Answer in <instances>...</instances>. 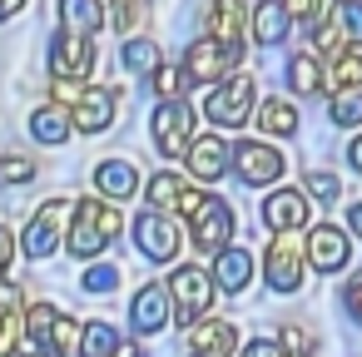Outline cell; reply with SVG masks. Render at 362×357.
I'll return each instance as SVG.
<instances>
[{"mask_svg": "<svg viewBox=\"0 0 362 357\" xmlns=\"http://www.w3.org/2000/svg\"><path fill=\"white\" fill-rule=\"evenodd\" d=\"M119 233H124V218H119L115 204H105V199H80L75 213H70V228H65V248H70L75 258H95V253H105Z\"/></svg>", "mask_w": 362, "mask_h": 357, "instance_id": "cell-1", "label": "cell"}, {"mask_svg": "<svg viewBox=\"0 0 362 357\" xmlns=\"http://www.w3.org/2000/svg\"><path fill=\"white\" fill-rule=\"evenodd\" d=\"M253 110H258V80L253 75H228L223 85H214L204 95V110L199 115L214 129H243L253 119Z\"/></svg>", "mask_w": 362, "mask_h": 357, "instance_id": "cell-2", "label": "cell"}, {"mask_svg": "<svg viewBox=\"0 0 362 357\" xmlns=\"http://www.w3.org/2000/svg\"><path fill=\"white\" fill-rule=\"evenodd\" d=\"M164 293H169L174 322H179V327H194V322L214 308V273L199 268V263H179V268L164 278Z\"/></svg>", "mask_w": 362, "mask_h": 357, "instance_id": "cell-3", "label": "cell"}, {"mask_svg": "<svg viewBox=\"0 0 362 357\" xmlns=\"http://www.w3.org/2000/svg\"><path fill=\"white\" fill-rule=\"evenodd\" d=\"M288 169V154H278V144L268 139H238L233 144V174L243 189H273Z\"/></svg>", "mask_w": 362, "mask_h": 357, "instance_id": "cell-4", "label": "cell"}, {"mask_svg": "<svg viewBox=\"0 0 362 357\" xmlns=\"http://www.w3.org/2000/svg\"><path fill=\"white\" fill-rule=\"evenodd\" d=\"M303 278H308V258H303L298 233H273L268 238V253H263V283L273 293H298Z\"/></svg>", "mask_w": 362, "mask_h": 357, "instance_id": "cell-5", "label": "cell"}, {"mask_svg": "<svg viewBox=\"0 0 362 357\" xmlns=\"http://www.w3.org/2000/svg\"><path fill=\"white\" fill-rule=\"evenodd\" d=\"M144 199H149V209L154 213H169V218H194L199 213V204H204V189H194L184 174H174V169H159L149 184H144Z\"/></svg>", "mask_w": 362, "mask_h": 357, "instance_id": "cell-6", "label": "cell"}, {"mask_svg": "<svg viewBox=\"0 0 362 357\" xmlns=\"http://www.w3.org/2000/svg\"><path fill=\"white\" fill-rule=\"evenodd\" d=\"M70 213H75V199H45L35 209V218L25 223V238H21L25 258H50L60 248V233H65Z\"/></svg>", "mask_w": 362, "mask_h": 357, "instance_id": "cell-7", "label": "cell"}, {"mask_svg": "<svg viewBox=\"0 0 362 357\" xmlns=\"http://www.w3.org/2000/svg\"><path fill=\"white\" fill-rule=\"evenodd\" d=\"M179 243H184L179 218L154 213V209H144V213L134 218V248H139L149 263H174V258H179Z\"/></svg>", "mask_w": 362, "mask_h": 357, "instance_id": "cell-8", "label": "cell"}, {"mask_svg": "<svg viewBox=\"0 0 362 357\" xmlns=\"http://www.w3.org/2000/svg\"><path fill=\"white\" fill-rule=\"evenodd\" d=\"M303 258H308V268L313 273H342L347 268V258H352V233L347 228H337L332 218L327 223H313L308 228V243H303Z\"/></svg>", "mask_w": 362, "mask_h": 357, "instance_id": "cell-9", "label": "cell"}, {"mask_svg": "<svg viewBox=\"0 0 362 357\" xmlns=\"http://www.w3.org/2000/svg\"><path fill=\"white\" fill-rule=\"evenodd\" d=\"M233 209L218 199V194H204V204H199V213L189 218V238H194V248H204V253H223L228 243H233Z\"/></svg>", "mask_w": 362, "mask_h": 357, "instance_id": "cell-10", "label": "cell"}, {"mask_svg": "<svg viewBox=\"0 0 362 357\" xmlns=\"http://www.w3.org/2000/svg\"><path fill=\"white\" fill-rule=\"evenodd\" d=\"M194 110L189 105H159L154 119H149V134H154V149L164 159H184L189 144H194Z\"/></svg>", "mask_w": 362, "mask_h": 357, "instance_id": "cell-11", "label": "cell"}, {"mask_svg": "<svg viewBox=\"0 0 362 357\" xmlns=\"http://www.w3.org/2000/svg\"><path fill=\"white\" fill-rule=\"evenodd\" d=\"M263 223L273 228V233H298V228H308L313 223V199L303 194V189H293V184H283V189H273V194H263Z\"/></svg>", "mask_w": 362, "mask_h": 357, "instance_id": "cell-12", "label": "cell"}, {"mask_svg": "<svg viewBox=\"0 0 362 357\" xmlns=\"http://www.w3.org/2000/svg\"><path fill=\"white\" fill-rule=\"evenodd\" d=\"M95 70V40L85 35H55L50 45V80H65V85H85V75Z\"/></svg>", "mask_w": 362, "mask_h": 357, "instance_id": "cell-13", "label": "cell"}, {"mask_svg": "<svg viewBox=\"0 0 362 357\" xmlns=\"http://www.w3.org/2000/svg\"><path fill=\"white\" fill-rule=\"evenodd\" d=\"M184 164H189V174H194L199 184H218V179L233 169V144L218 139V134H194Z\"/></svg>", "mask_w": 362, "mask_h": 357, "instance_id": "cell-14", "label": "cell"}, {"mask_svg": "<svg viewBox=\"0 0 362 357\" xmlns=\"http://www.w3.org/2000/svg\"><path fill=\"white\" fill-rule=\"evenodd\" d=\"M115 110H119V95H115L110 85H90V90H80L70 119H75L80 134H105V129L115 124Z\"/></svg>", "mask_w": 362, "mask_h": 357, "instance_id": "cell-15", "label": "cell"}, {"mask_svg": "<svg viewBox=\"0 0 362 357\" xmlns=\"http://www.w3.org/2000/svg\"><path fill=\"white\" fill-rule=\"evenodd\" d=\"M204 30L214 45H248V6L243 0H209V11H204Z\"/></svg>", "mask_w": 362, "mask_h": 357, "instance_id": "cell-16", "label": "cell"}, {"mask_svg": "<svg viewBox=\"0 0 362 357\" xmlns=\"http://www.w3.org/2000/svg\"><path fill=\"white\" fill-rule=\"evenodd\" d=\"M228 70H233V65H228V50L214 45L209 35L184 50V75H189V85H209V90H214V85L228 80Z\"/></svg>", "mask_w": 362, "mask_h": 357, "instance_id": "cell-17", "label": "cell"}, {"mask_svg": "<svg viewBox=\"0 0 362 357\" xmlns=\"http://www.w3.org/2000/svg\"><path fill=\"white\" fill-rule=\"evenodd\" d=\"M169 317H174V308H169L164 283H144V288L134 293V303H129V327H134L139 337H154V332L169 327Z\"/></svg>", "mask_w": 362, "mask_h": 357, "instance_id": "cell-18", "label": "cell"}, {"mask_svg": "<svg viewBox=\"0 0 362 357\" xmlns=\"http://www.w3.org/2000/svg\"><path fill=\"white\" fill-rule=\"evenodd\" d=\"M189 352L194 357H233L238 352V327L223 317H199L189 327Z\"/></svg>", "mask_w": 362, "mask_h": 357, "instance_id": "cell-19", "label": "cell"}, {"mask_svg": "<svg viewBox=\"0 0 362 357\" xmlns=\"http://www.w3.org/2000/svg\"><path fill=\"white\" fill-rule=\"evenodd\" d=\"M214 288H223V293H243L248 283H253V253L248 248H238V243H228L223 253H214Z\"/></svg>", "mask_w": 362, "mask_h": 357, "instance_id": "cell-20", "label": "cell"}, {"mask_svg": "<svg viewBox=\"0 0 362 357\" xmlns=\"http://www.w3.org/2000/svg\"><path fill=\"white\" fill-rule=\"evenodd\" d=\"M95 189L105 194V204L134 199L139 194V169L129 159H105V164H95Z\"/></svg>", "mask_w": 362, "mask_h": 357, "instance_id": "cell-21", "label": "cell"}, {"mask_svg": "<svg viewBox=\"0 0 362 357\" xmlns=\"http://www.w3.org/2000/svg\"><path fill=\"white\" fill-rule=\"evenodd\" d=\"M248 30H253L258 45H283L293 35V21L283 11V0H258V6L248 11Z\"/></svg>", "mask_w": 362, "mask_h": 357, "instance_id": "cell-22", "label": "cell"}, {"mask_svg": "<svg viewBox=\"0 0 362 357\" xmlns=\"http://www.w3.org/2000/svg\"><path fill=\"white\" fill-rule=\"evenodd\" d=\"M283 80H288V90H293L298 100L327 95V85H322V60H317L313 50H303V55H288V65H283Z\"/></svg>", "mask_w": 362, "mask_h": 357, "instance_id": "cell-23", "label": "cell"}, {"mask_svg": "<svg viewBox=\"0 0 362 357\" xmlns=\"http://www.w3.org/2000/svg\"><path fill=\"white\" fill-rule=\"evenodd\" d=\"M60 25H65V35L95 40L100 25H105V6L100 0H60Z\"/></svg>", "mask_w": 362, "mask_h": 357, "instance_id": "cell-24", "label": "cell"}, {"mask_svg": "<svg viewBox=\"0 0 362 357\" xmlns=\"http://www.w3.org/2000/svg\"><path fill=\"white\" fill-rule=\"evenodd\" d=\"M119 65H124L129 75H144V80H154V75L164 70V50H159L149 35H129V40H124V50H119Z\"/></svg>", "mask_w": 362, "mask_h": 357, "instance_id": "cell-25", "label": "cell"}, {"mask_svg": "<svg viewBox=\"0 0 362 357\" xmlns=\"http://www.w3.org/2000/svg\"><path fill=\"white\" fill-rule=\"evenodd\" d=\"M253 124L273 139H288V134H298V110H293V100H258Z\"/></svg>", "mask_w": 362, "mask_h": 357, "instance_id": "cell-26", "label": "cell"}, {"mask_svg": "<svg viewBox=\"0 0 362 357\" xmlns=\"http://www.w3.org/2000/svg\"><path fill=\"white\" fill-rule=\"evenodd\" d=\"M30 134H35L40 144H65V139L75 134V119H70L65 105H40V110L30 115Z\"/></svg>", "mask_w": 362, "mask_h": 357, "instance_id": "cell-27", "label": "cell"}, {"mask_svg": "<svg viewBox=\"0 0 362 357\" xmlns=\"http://www.w3.org/2000/svg\"><path fill=\"white\" fill-rule=\"evenodd\" d=\"M322 85L337 95V90H362V50H347L337 55L332 65H322Z\"/></svg>", "mask_w": 362, "mask_h": 357, "instance_id": "cell-28", "label": "cell"}, {"mask_svg": "<svg viewBox=\"0 0 362 357\" xmlns=\"http://www.w3.org/2000/svg\"><path fill=\"white\" fill-rule=\"evenodd\" d=\"M124 342H119V332L110 327V322H85L80 327V357H115Z\"/></svg>", "mask_w": 362, "mask_h": 357, "instance_id": "cell-29", "label": "cell"}, {"mask_svg": "<svg viewBox=\"0 0 362 357\" xmlns=\"http://www.w3.org/2000/svg\"><path fill=\"white\" fill-rule=\"evenodd\" d=\"M327 119H332V129H362V90H337Z\"/></svg>", "mask_w": 362, "mask_h": 357, "instance_id": "cell-30", "label": "cell"}, {"mask_svg": "<svg viewBox=\"0 0 362 357\" xmlns=\"http://www.w3.org/2000/svg\"><path fill=\"white\" fill-rule=\"evenodd\" d=\"M313 55L327 60V65H332L337 55H347V40H342V30L332 25V16H322V21L313 25Z\"/></svg>", "mask_w": 362, "mask_h": 357, "instance_id": "cell-31", "label": "cell"}, {"mask_svg": "<svg viewBox=\"0 0 362 357\" xmlns=\"http://www.w3.org/2000/svg\"><path fill=\"white\" fill-rule=\"evenodd\" d=\"M149 85H154V95H159V105H184V95H189V75H184V65H164Z\"/></svg>", "mask_w": 362, "mask_h": 357, "instance_id": "cell-32", "label": "cell"}, {"mask_svg": "<svg viewBox=\"0 0 362 357\" xmlns=\"http://www.w3.org/2000/svg\"><path fill=\"white\" fill-rule=\"evenodd\" d=\"M298 189H303L308 199H322V204H337V199H342V179H337L332 169H308Z\"/></svg>", "mask_w": 362, "mask_h": 357, "instance_id": "cell-33", "label": "cell"}, {"mask_svg": "<svg viewBox=\"0 0 362 357\" xmlns=\"http://www.w3.org/2000/svg\"><path fill=\"white\" fill-rule=\"evenodd\" d=\"M278 347H283V352H303V357H313V352H317V332H313L308 322H293V317H288V322L278 327Z\"/></svg>", "mask_w": 362, "mask_h": 357, "instance_id": "cell-34", "label": "cell"}, {"mask_svg": "<svg viewBox=\"0 0 362 357\" xmlns=\"http://www.w3.org/2000/svg\"><path fill=\"white\" fill-rule=\"evenodd\" d=\"M332 25L342 30L347 50H362V6H347V0H337V6H332Z\"/></svg>", "mask_w": 362, "mask_h": 357, "instance_id": "cell-35", "label": "cell"}, {"mask_svg": "<svg viewBox=\"0 0 362 357\" xmlns=\"http://www.w3.org/2000/svg\"><path fill=\"white\" fill-rule=\"evenodd\" d=\"M80 288H85V293H95V298H105V293H115V288H119V268H115V263H90V268H85V278H80Z\"/></svg>", "mask_w": 362, "mask_h": 357, "instance_id": "cell-36", "label": "cell"}, {"mask_svg": "<svg viewBox=\"0 0 362 357\" xmlns=\"http://www.w3.org/2000/svg\"><path fill=\"white\" fill-rule=\"evenodd\" d=\"M25 179H35V159H25V154L0 159V184H25Z\"/></svg>", "mask_w": 362, "mask_h": 357, "instance_id": "cell-37", "label": "cell"}, {"mask_svg": "<svg viewBox=\"0 0 362 357\" xmlns=\"http://www.w3.org/2000/svg\"><path fill=\"white\" fill-rule=\"evenodd\" d=\"M283 11H288V21L317 25V21H322V11H327V0H283Z\"/></svg>", "mask_w": 362, "mask_h": 357, "instance_id": "cell-38", "label": "cell"}, {"mask_svg": "<svg viewBox=\"0 0 362 357\" xmlns=\"http://www.w3.org/2000/svg\"><path fill=\"white\" fill-rule=\"evenodd\" d=\"M139 21H144V0H115V25H119L124 35H134Z\"/></svg>", "mask_w": 362, "mask_h": 357, "instance_id": "cell-39", "label": "cell"}, {"mask_svg": "<svg viewBox=\"0 0 362 357\" xmlns=\"http://www.w3.org/2000/svg\"><path fill=\"white\" fill-rule=\"evenodd\" d=\"M238 357H283V347H278V337H253L238 347Z\"/></svg>", "mask_w": 362, "mask_h": 357, "instance_id": "cell-40", "label": "cell"}, {"mask_svg": "<svg viewBox=\"0 0 362 357\" xmlns=\"http://www.w3.org/2000/svg\"><path fill=\"white\" fill-rule=\"evenodd\" d=\"M342 308H347V317H352V322H362V273L342 288Z\"/></svg>", "mask_w": 362, "mask_h": 357, "instance_id": "cell-41", "label": "cell"}, {"mask_svg": "<svg viewBox=\"0 0 362 357\" xmlns=\"http://www.w3.org/2000/svg\"><path fill=\"white\" fill-rule=\"evenodd\" d=\"M11 258H16V238H11L6 228H0V273L11 268Z\"/></svg>", "mask_w": 362, "mask_h": 357, "instance_id": "cell-42", "label": "cell"}, {"mask_svg": "<svg viewBox=\"0 0 362 357\" xmlns=\"http://www.w3.org/2000/svg\"><path fill=\"white\" fill-rule=\"evenodd\" d=\"M347 233H357V238H362V199L347 209Z\"/></svg>", "mask_w": 362, "mask_h": 357, "instance_id": "cell-43", "label": "cell"}, {"mask_svg": "<svg viewBox=\"0 0 362 357\" xmlns=\"http://www.w3.org/2000/svg\"><path fill=\"white\" fill-rule=\"evenodd\" d=\"M347 164L362 174V134H352V144H347Z\"/></svg>", "mask_w": 362, "mask_h": 357, "instance_id": "cell-44", "label": "cell"}, {"mask_svg": "<svg viewBox=\"0 0 362 357\" xmlns=\"http://www.w3.org/2000/svg\"><path fill=\"white\" fill-rule=\"evenodd\" d=\"M16 11H25V0H0V21H11Z\"/></svg>", "mask_w": 362, "mask_h": 357, "instance_id": "cell-45", "label": "cell"}, {"mask_svg": "<svg viewBox=\"0 0 362 357\" xmlns=\"http://www.w3.org/2000/svg\"><path fill=\"white\" fill-rule=\"evenodd\" d=\"M0 288H6V283H0ZM0 312H6V308H0Z\"/></svg>", "mask_w": 362, "mask_h": 357, "instance_id": "cell-46", "label": "cell"}]
</instances>
